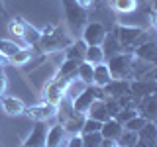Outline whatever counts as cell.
Segmentation results:
<instances>
[{
	"label": "cell",
	"mask_w": 157,
	"mask_h": 147,
	"mask_svg": "<svg viewBox=\"0 0 157 147\" xmlns=\"http://www.w3.org/2000/svg\"><path fill=\"white\" fill-rule=\"evenodd\" d=\"M118 104H120L122 108H134V110H137V104H140V96L132 94V92H128V94H122L120 98H116Z\"/></svg>",
	"instance_id": "4dcf8cb0"
},
{
	"label": "cell",
	"mask_w": 157,
	"mask_h": 147,
	"mask_svg": "<svg viewBox=\"0 0 157 147\" xmlns=\"http://www.w3.org/2000/svg\"><path fill=\"white\" fill-rule=\"evenodd\" d=\"M120 110H122V106L118 104L116 98H106V112H108V118H114Z\"/></svg>",
	"instance_id": "8d00e7d4"
},
{
	"label": "cell",
	"mask_w": 157,
	"mask_h": 147,
	"mask_svg": "<svg viewBox=\"0 0 157 147\" xmlns=\"http://www.w3.org/2000/svg\"><path fill=\"white\" fill-rule=\"evenodd\" d=\"M145 124H147V120H145L144 116H140V114H137V116L132 118L130 122H126V124H124V130H130V131H140V130H141V127H144Z\"/></svg>",
	"instance_id": "836d02e7"
},
{
	"label": "cell",
	"mask_w": 157,
	"mask_h": 147,
	"mask_svg": "<svg viewBox=\"0 0 157 147\" xmlns=\"http://www.w3.org/2000/svg\"><path fill=\"white\" fill-rule=\"evenodd\" d=\"M24 116H28L29 120H33V122H47V120H53V118L57 116V106L41 100V102H37V104L26 106Z\"/></svg>",
	"instance_id": "52a82bcc"
},
{
	"label": "cell",
	"mask_w": 157,
	"mask_h": 147,
	"mask_svg": "<svg viewBox=\"0 0 157 147\" xmlns=\"http://www.w3.org/2000/svg\"><path fill=\"white\" fill-rule=\"evenodd\" d=\"M8 65H10V59L4 57L2 53H0V67H8Z\"/></svg>",
	"instance_id": "ee69618b"
},
{
	"label": "cell",
	"mask_w": 157,
	"mask_h": 147,
	"mask_svg": "<svg viewBox=\"0 0 157 147\" xmlns=\"http://www.w3.org/2000/svg\"><path fill=\"white\" fill-rule=\"evenodd\" d=\"M102 51H104V57H112V55H118V53H122L124 49H122L120 45V41L116 39L114 36V32H110V33H106V37H104V41H102Z\"/></svg>",
	"instance_id": "ffe728a7"
},
{
	"label": "cell",
	"mask_w": 157,
	"mask_h": 147,
	"mask_svg": "<svg viewBox=\"0 0 157 147\" xmlns=\"http://www.w3.org/2000/svg\"><path fill=\"white\" fill-rule=\"evenodd\" d=\"M82 135V147H100L102 135L100 131H94V134H81Z\"/></svg>",
	"instance_id": "d6a6232c"
},
{
	"label": "cell",
	"mask_w": 157,
	"mask_h": 147,
	"mask_svg": "<svg viewBox=\"0 0 157 147\" xmlns=\"http://www.w3.org/2000/svg\"><path fill=\"white\" fill-rule=\"evenodd\" d=\"M0 106H2V110L6 112L8 116H24V112H26V104H24L20 98L8 96V94L0 96Z\"/></svg>",
	"instance_id": "5bb4252c"
},
{
	"label": "cell",
	"mask_w": 157,
	"mask_h": 147,
	"mask_svg": "<svg viewBox=\"0 0 157 147\" xmlns=\"http://www.w3.org/2000/svg\"><path fill=\"white\" fill-rule=\"evenodd\" d=\"M92 77H94V65H90V63H86V61L78 63L77 78H81V81L86 82V85H92Z\"/></svg>",
	"instance_id": "4316f807"
},
{
	"label": "cell",
	"mask_w": 157,
	"mask_h": 147,
	"mask_svg": "<svg viewBox=\"0 0 157 147\" xmlns=\"http://www.w3.org/2000/svg\"><path fill=\"white\" fill-rule=\"evenodd\" d=\"M86 43L82 37H77L71 41V45H69L65 51H63V59H69V61H85V53H86Z\"/></svg>",
	"instance_id": "4fadbf2b"
},
{
	"label": "cell",
	"mask_w": 157,
	"mask_h": 147,
	"mask_svg": "<svg viewBox=\"0 0 157 147\" xmlns=\"http://www.w3.org/2000/svg\"><path fill=\"white\" fill-rule=\"evenodd\" d=\"M102 90H104V94L108 98H120L122 94H128V92H130V81H124V78H112Z\"/></svg>",
	"instance_id": "9a60e30c"
},
{
	"label": "cell",
	"mask_w": 157,
	"mask_h": 147,
	"mask_svg": "<svg viewBox=\"0 0 157 147\" xmlns=\"http://www.w3.org/2000/svg\"><path fill=\"white\" fill-rule=\"evenodd\" d=\"M67 137V131L63 130V126L59 124H53L51 127H47V135H45V147H61L63 141Z\"/></svg>",
	"instance_id": "2e32d148"
},
{
	"label": "cell",
	"mask_w": 157,
	"mask_h": 147,
	"mask_svg": "<svg viewBox=\"0 0 157 147\" xmlns=\"http://www.w3.org/2000/svg\"><path fill=\"white\" fill-rule=\"evenodd\" d=\"M155 134H157V124H155V122H147V124L137 131V137L144 139V141H151V143H155Z\"/></svg>",
	"instance_id": "f546056e"
},
{
	"label": "cell",
	"mask_w": 157,
	"mask_h": 147,
	"mask_svg": "<svg viewBox=\"0 0 157 147\" xmlns=\"http://www.w3.org/2000/svg\"><path fill=\"white\" fill-rule=\"evenodd\" d=\"M110 6L118 14H132L137 10V0H110Z\"/></svg>",
	"instance_id": "d4e9b609"
},
{
	"label": "cell",
	"mask_w": 157,
	"mask_h": 147,
	"mask_svg": "<svg viewBox=\"0 0 157 147\" xmlns=\"http://www.w3.org/2000/svg\"><path fill=\"white\" fill-rule=\"evenodd\" d=\"M104 63L110 69L112 78H124V81H132L134 78V55L132 53L122 51L118 55L108 57Z\"/></svg>",
	"instance_id": "277c9868"
},
{
	"label": "cell",
	"mask_w": 157,
	"mask_h": 147,
	"mask_svg": "<svg viewBox=\"0 0 157 147\" xmlns=\"http://www.w3.org/2000/svg\"><path fill=\"white\" fill-rule=\"evenodd\" d=\"M130 92L136 96H147V94H153L157 92V81H151V78H134L130 81Z\"/></svg>",
	"instance_id": "7c38bea8"
},
{
	"label": "cell",
	"mask_w": 157,
	"mask_h": 147,
	"mask_svg": "<svg viewBox=\"0 0 157 147\" xmlns=\"http://www.w3.org/2000/svg\"><path fill=\"white\" fill-rule=\"evenodd\" d=\"M22 49V45L16 41H12V39H0V53H2L4 57H14L16 53Z\"/></svg>",
	"instance_id": "f1b7e54d"
},
{
	"label": "cell",
	"mask_w": 157,
	"mask_h": 147,
	"mask_svg": "<svg viewBox=\"0 0 157 147\" xmlns=\"http://www.w3.org/2000/svg\"><path fill=\"white\" fill-rule=\"evenodd\" d=\"M63 4V16H65V26L73 37H78L82 33L85 26L88 24V10L78 6L77 0H61Z\"/></svg>",
	"instance_id": "7a4b0ae2"
},
{
	"label": "cell",
	"mask_w": 157,
	"mask_h": 147,
	"mask_svg": "<svg viewBox=\"0 0 157 147\" xmlns=\"http://www.w3.org/2000/svg\"><path fill=\"white\" fill-rule=\"evenodd\" d=\"M41 39V29L33 28L28 20H24V33H22V43L26 47H36Z\"/></svg>",
	"instance_id": "ac0fdd59"
},
{
	"label": "cell",
	"mask_w": 157,
	"mask_h": 147,
	"mask_svg": "<svg viewBox=\"0 0 157 147\" xmlns=\"http://www.w3.org/2000/svg\"><path fill=\"white\" fill-rule=\"evenodd\" d=\"M33 57H36V51H33L32 47H22L14 57H10V65H14V67H24V65H28V63L32 61Z\"/></svg>",
	"instance_id": "603a6c76"
},
{
	"label": "cell",
	"mask_w": 157,
	"mask_h": 147,
	"mask_svg": "<svg viewBox=\"0 0 157 147\" xmlns=\"http://www.w3.org/2000/svg\"><path fill=\"white\" fill-rule=\"evenodd\" d=\"M137 143V131H130L124 130L122 135L118 137V145H126V147H134Z\"/></svg>",
	"instance_id": "1f68e13d"
},
{
	"label": "cell",
	"mask_w": 157,
	"mask_h": 147,
	"mask_svg": "<svg viewBox=\"0 0 157 147\" xmlns=\"http://www.w3.org/2000/svg\"><path fill=\"white\" fill-rule=\"evenodd\" d=\"M130 53H132L136 59L144 61V63L157 65V41H155V39H151V37L145 39L144 43H140V45H136Z\"/></svg>",
	"instance_id": "ba28073f"
},
{
	"label": "cell",
	"mask_w": 157,
	"mask_h": 147,
	"mask_svg": "<svg viewBox=\"0 0 157 147\" xmlns=\"http://www.w3.org/2000/svg\"><path fill=\"white\" fill-rule=\"evenodd\" d=\"M77 69H78V61H69V59H63V63L57 67L55 75L57 78H63V81H71V78L77 77Z\"/></svg>",
	"instance_id": "d6986e66"
},
{
	"label": "cell",
	"mask_w": 157,
	"mask_h": 147,
	"mask_svg": "<svg viewBox=\"0 0 157 147\" xmlns=\"http://www.w3.org/2000/svg\"><path fill=\"white\" fill-rule=\"evenodd\" d=\"M110 81H112V75H110V69L106 67V63H98V65H94V77H92V85L104 88Z\"/></svg>",
	"instance_id": "44dd1931"
},
{
	"label": "cell",
	"mask_w": 157,
	"mask_h": 147,
	"mask_svg": "<svg viewBox=\"0 0 157 147\" xmlns=\"http://www.w3.org/2000/svg\"><path fill=\"white\" fill-rule=\"evenodd\" d=\"M106 28L104 24L100 22H88L85 29H82V39H85L86 45H102V41H104L106 37Z\"/></svg>",
	"instance_id": "9c48e42d"
},
{
	"label": "cell",
	"mask_w": 157,
	"mask_h": 147,
	"mask_svg": "<svg viewBox=\"0 0 157 147\" xmlns=\"http://www.w3.org/2000/svg\"><path fill=\"white\" fill-rule=\"evenodd\" d=\"M122 131H124V126H122L118 120H114V118H108L106 122H102L100 135L104 137V139H114V141H118V137L122 135Z\"/></svg>",
	"instance_id": "e0dca14e"
},
{
	"label": "cell",
	"mask_w": 157,
	"mask_h": 147,
	"mask_svg": "<svg viewBox=\"0 0 157 147\" xmlns=\"http://www.w3.org/2000/svg\"><path fill=\"white\" fill-rule=\"evenodd\" d=\"M112 32H114L116 39L120 41L122 49L128 51V53L136 45H140V43H144L145 39L151 37V33L147 32V29H141L137 26H126V24H116V28L112 29Z\"/></svg>",
	"instance_id": "3957f363"
},
{
	"label": "cell",
	"mask_w": 157,
	"mask_h": 147,
	"mask_svg": "<svg viewBox=\"0 0 157 147\" xmlns=\"http://www.w3.org/2000/svg\"><path fill=\"white\" fill-rule=\"evenodd\" d=\"M77 37H73L69 33L65 24H55V26H45L41 29V39L33 49L39 55H53V53H63L71 45V41Z\"/></svg>",
	"instance_id": "6da1fadb"
},
{
	"label": "cell",
	"mask_w": 157,
	"mask_h": 147,
	"mask_svg": "<svg viewBox=\"0 0 157 147\" xmlns=\"http://www.w3.org/2000/svg\"><path fill=\"white\" fill-rule=\"evenodd\" d=\"M118 147H126V145H118Z\"/></svg>",
	"instance_id": "bcb514c9"
},
{
	"label": "cell",
	"mask_w": 157,
	"mask_h": 147,
	"mask_svg": "<svg viewBox=\"0 0 157 147\" xmlns=\"http://www.w3.org/2000/svg\"><path fill=\"white\" fill-rule=\"evenodd\" d=\"M65 88H67V81L57 78V77H51L41 88V100L57 106L59 102L65 98Z\"/></svg>",
	"instance_id": "8992f818"
},
{
	"label": "cell",
	"mask_w": 157,
	"mask_h": 147,
	"mask_svg": "<svg viewBox=\"0 0 157 147\" xmlns=\"http://www.w3.org/2000/svg\"><path fill=\"white\" fill-rule=\"evenodd\" d=\"M134 116H137V110H134V108H122V110L114 116V120H118L122 126H124L126 122H130Z\"/></svg>",
	"instance_id": "e575fe53"
},
{
	"label": "cell",
	"mask_w": 157,
	"mask_h": 147,
	"mask_svg": "<svg viewBox=\"0 0 157 147\" xmlns=\"http://www.w3.org/2000/svg\"><path fill=\"white\" fill-rule=\"evenodd\" d=\"M77 2H78V6H82L85 10H90L96 6V0H77Z\"/></svg>",
	"instance_id": "ab89813d"
},
{
	"label": "cell",
	"mask_w": 157,
	"mask_h": 147,
	"mask_svg": "<svg viewBox=\"0 0 157 147\" xmlns=\"http://www.w3.org/2000/svg\"><path fill=\"white\" fill-rule=\"evenodd\" d=\"M137 114L144 116L147 122H155V124H157V92L140 98V104H137Z\"/></svg>",
	"instance_id": "30bf717a"
},
{
	"label": "cell",
	"mask_w": 157,
	"mask_h": 147,
	"mask_svg": "<svg viewBox=\"0 0 157 147\" xmlns=\"http://www.w3.org/2000/svg\"><path fill=\"white\" fill-rule=\"evenodd\" d=\"M100 147H118V141H114V139H104V137H102Z\"/></svg>",
	"instance_id": "60d3db41"
},
{
	"label": "cell",
	"mask_w": 157,
	"mask_h": 147,
	"mask_svg": "<svg viewBox=\"0 0 157 147\" xmlns=\"http://www.w3.org/2000/svg\"><path fill=\"white\" fill-rule=\"evenodd\" d=\"M67 147H82V135H81V134L69 135V139H67Z\"/></svg>",
	"instance_id": "74e56055"
},
{
	"label": "cell",
	"mask_w": 157,
	"mask_h": 147,
	"mask_svg": "<svg viewBox=\"0 0 157 147\" xmlns=\"http://www.w3.org/2000/svg\"><path fill=\"white\" fill-rule=\"evenodd\" d=\"M6 67H0V96L6 92V86H8V77H6Z\"/></svg>",
	"instance_id": "f35d334b"
},
{
	"label": "cell",
	"mask_w": 157,
	"mask_h": 147,
	"mask_svg": "<svg viewBox=\"0 0 157 147\" xmlns=\"http://www.w3.org/2000/svg\"><path fill=\"white\" fill-rule=\"evenodd\" d=\"M45 135H47L45 122H36V126L32 127V131L26 137V141L20 147H45Z\"/></svg>",
	"instance_id": "8fae6325"
},
{
	"label": "cell",
	"mask_w": 157,
	"mask_h": 147,
	"mask_svg": "<svg viewBox=\"0 0 157 147\" xmlns=\"http://www.w3.org/2000/svg\"><path fill=\"white\" fill-rule=\"evenodd\" d=\"M100 127H102V122L92 120V118H86L81 134H94V131H100Z\"/></svg>",
	"instance_id": "d590c367"
},
{
	"label": "cell",
	"mask_w": 157,
	"mask_h": 147,
	"mask_svg": "<svg viewBox=\"0 0 157 147\" xmlns=\"http://www.w3.org/2000/svg\"><path fill=\"white\" fill-rule=\"evenodd\" d=\"M0 147H2V143H0Z\"/></svg>",
	"instance_id": "7dc6e473"
},
{
	"label": "cell",
	"mask_w": 157,
	"mask_h": 147,
	"mask_svg": "<svg viewBox=\"0 0 157 147\" xmlns=\"http://www.w3.org/2000/svg\"><path fill=\"white\" fill-rule=\"evenodd\" d=\"M98 98V100H106V94H104V90H102L100 86H94V85H88L85 90L78 94L75 100L71 102V106H73V110L75 112H81V114H86V110H88V106L92 104Z\"/></svg>",
	"instance_id": "5b68a950"
},
{
	"label": "cell",
	"mask_w": 157,
	"mask_h": 147,
	"mask_svg": "<svg viewBox=\"0 0 157 147\" xmlns=\"http://www.w3.org/2000/svg\"><path fill=\"white\" fill-rule=\"evenodd\" d=\"M24 20L26 18H20V16H16V18H12L8 22V32L12 33V36H16V39H20V45L22 47H26L22 43V33H24Z\"/></svg>",
	"instance_id": "83f0119b"
},
{
	"label": "cell",
	"mask_w": 157,
	"mask_h": 147,
	"mask_svg": "<svg viewBox=\"0 0 157 147\" xmlns=\"http://www.w3.org/2000/svg\"><path fill=\"white\" fill-rule=\"evenodd\" d=\"M155 147H157V145H155Z\"/></svg>",
	"instance_id": "c3c4849f"
},
{
	"label": "cell",
	"mask_w": 157,
	"mask_h": 147,
	"mask_svg": "<svg viewBox=\"0 0 157 147\" xmlns=\"http://www.w3.org/2000/svg\"><path fill=\"white\" fill-rule=\"evenodd\" d=\"M155 145H157V134H155Z\"/></svg>",
	"instance_id": "f6af8a7d"
},
{
	"label": "cell",
	"mask_w": 157,
	"mask_h": 147,
	"mask_svg": "<svg viewBox=\"0 0 157 147\" xmlns=\"http://www.w3.org/2000/svg\"><path fill=\"white\" fill-rule=\"evenodd\" d=\"M86 86H88V85H86V82H82L81 78H77V77H75V78H71V81L67 82V88H65V98L73 102L82 90H85Z\"/></svg>",
	"instance_id": "cb8c5ba5"
},
{
	"label": "cell",
	"mask_w": 157,
	"mask_h": 147,
	"mask_svg": "<svg viewBox=\"0 0 157 147\" xmlns=\"http://www.w3.org/2000/svg\"><path fill=\"white\" fill-rule=\"evenodd\" d=\"M0 16L8 18V10H6V6H4V0H0Z\"/></svg>",
	"instance_id": "7bdbcfd3"
},
{
	"label": "cell",
	"mask_w": 157,
	"mask_h": 147,
	"mask_svg": "<svg viewBox=\"0 0 157 147\" xmlns=\"http://www.w3.org/2000/svg\"><path fill=\"white\" fill-rule=\"evenodd\" d=\"M85 61L90 63V65L104 63L106 57H104V51H102V47H100V45H88V47H86V53H85Z\"/></svg>",
	"instance_id": "484cf974"
},
{
	"label": "cell",
	"mask_w": 157,
	"mask_h": 147,
	"mask_svg": "<svg viewBox=\"0 0 157 147\" xmlns=\"http://www.w3.org/2000/svg\"><path fill=\"white\" fill-rule=\"evenodd\" d=\"M86 118H92V120H98V122H106L108 120V112H106V100H96L88 106L86 110Z\"/></svg>",
	"instance_id": "7402d4cb"
},
{
	"label": "cell",
	"mask_w": 157,
	"mask_h": 147,
	"mask_svg": "<svg viewBox=\"0 0 157 147\" xmlns=\"http://www.w3.org/2000/svg\"><path fill=\"white\" fill-rule=\"evenodd\" d=\"M134 147H155V143H151V141H144V139H140V137H137V143Z\"/></svg>",
	"instance_id": "b9f144b4"
}]
</instances>
